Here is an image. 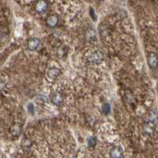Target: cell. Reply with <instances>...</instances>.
Returning a JSON list of instances; mask_svg holds the SVG:
<instances>
[{"mask_svg":"<svg viewBox=\"0 0 158 158\" xmlns=\"http://www.w3.org/2000/svg\"><path fill=\"white\" fill-rule=\"evenodd\" d=\"M104 56H103V53L101 51H95L89 56V61L91 63H94V64H98L102 62Z\"/></svg>","mask_w":158,"mask_h":158,"instance_id":"cell-1","label":"cell"},{"mask_svg":"<svg viewBox=\"0 0 158 158\" xmlns=\"http://www.w3.org/2000/svg\"><path fill=\"white\" fill-rule=\"evenodd\" d=\"M156 123H154L146 121L143 126L144 134H146V135H151L152 134H153V132L155 131V128H156Z\"/></svg>","mask_w":158,"mask_h":158,"instance_id":"cell-2","label":"cell"},{"mask_svg":"<svg viewBox=\"0 0 158 158\" xmlns=\"http://www.w3.org/2000/svg\"><path fill=\"white\" fill-rule=\"evenodd\" d=\"M123 154V149L121 146H115L110 150L109 155L111 158H121Z\"/></svg>","mask_w":158,"mask_h":158,"instance_id":"cell-3","label":"cell"},{"mask_svg":"<svg viewBox=\"0 0 158 158\" xmlns=\"http://www.w3.org/2000/svg\"><path fill=\"white\" fill-rule=\"evenodd\" d=\"M51 101L55 105H60V104L63 103V96L61 93L59 92H56L54 94H52V96H51Z\"/></svg>","mask_w":158,"mask_h":158,"instance_id":"cell-4","label":"cell"},{"mask_svg":"<svg viewBox=\"0 0 158 158\" xmlns=\"http://www.w3.org/2000/svg\"><path fill=\"white\" fill-rule=\"evenodd\" d=\"M85 39L89 42H94L97 40V32L94 28H89L85 32Z\"/></svg>","mask_w":158,"mask_h":158,"instance_id":"cell-5","label":"cell"},{"mask_svg":"<svg viewBox=\"0 0 158 158\" xmlns=\"http://www.w3.org/2000/svg\"><path fill=\"white\" fill-rule=\"evenodd\" d=\"M48 8V2L47 1H37L35 4V10L38 13H43Z\"/></svg>","mask_w":158,"mask_h":158,"instance_id":"cell-6","label":"cell"},{"mask_svg":"<svg viewBox=\"0 0 158 158\" xmlns=\"http://www.w3.org/2000/svg\"><path fill=\"white\" fill-rule=\"evenodd\" d=\"M40 43V40L38 38H31L27 42L28 49L29 51H32V52L36 50L37 48L39 47Z\"/></svg>","mask_w":158,"mask_h":158,"instance_id":"cell-7","label":"cell"},{"mask_svg":"<svg viewBox=\"0 0 158 158\" xmlns=\"http://www.w3.org/2000/svg\"><path fill=\"white\" fill-rule=\"evenodd\" d=\"M61 74L62 71L59 69L56 68V67H52V68H50L48 70L47 76L50 80H55Z\"/></svg>","mask_w":158,"mask_h":158,"instance_id":"cell-8","label":"cell"},{"mask_svg":"<svg viewBox=\"0 0 158 158\" xmlns=\"http://www.w3.org/2000/svg\"><path fill=\"white\" fill-rule=\"evenodd\" d=\"M46 23H47L48 26H49L50 28H56L59 23V18L57 15H49L46 19Z\"/></svg>","mask_w":158,"mask_h":158,"instance_id":"cell-9","label":"cell"},{"mask_svg":"<svg viewBox=\"0 0 158 158\" xmlns=\"http://www.w3.org/2000/svg\"><path fill=\"white\" fill-rule=\"evenodd\" d=\"M148 64L150 67V68L156 69L157 67V56L156 53H150L148 56Z\"/></svg>","mask_w":158,"mask_h":158,"instance_id":"cell-10","label":"cell"},{"mask_svg":"<svg viewBox=\"0 0 158 158\" xmlns=\"http://www.w3.org/2000/svg\"><path fill=\"white\" fill-rule=\"evenodd\" d=\"M22 131V127L21 124L16 123L15 125H13L10 128V134L12 136L14 137H18V135L21 134Z\"/></svg>","mask_w":158,"mask_h":158,"instance_id":"cell-11","label":"cell"},{"mask_svg":"<svg viewBox=\"0 0 158 158\" xmlns=\"http://www.w3.org/2000/svg\"><path fill=\"white\" fill-rule=\"evenodd\" d=\"M32 145V141L29 138H25L22 142V147L24 150H28L31 148Z\"/></svg>","mask_w":158,"mask_h":158,"instance_id":"cell-12","label":"cell"},{"mask_svg":"<svg viewBox=\"0 0 158 158\" xmlns=\"http://www.w3.org/2000/svg\"><path fill=\"white\" fill-rule=\"evenodd\" d=\"M156 119H157L156 111H151L150 112H149V115L147 116V118H146V121H149V122L156 123Z\"/></svg>","mask_w":158,"mask_h":158,"instance_id":"cell-13","label":"cell"},{"mask_svg":"<svg viewBox=\"0 0 158 158\" xmlns=\"http://www.w3.org/2000/svg\"><path fill=\"white\" fill-rule=\"evenodd\" d=\"M87 143H88V147L89 149H91V148H94L97 145V138L96 137H89L88 138V141H87Z\"/></svg>","mask_w":158,"mask_h":158,"instance_id":"cell-14","label":"cell"},{"mask_svg":"<svg viewBox=\"0 0 158 158\" xmlns=\"http://www.w3.org/2000/svg\"><path fill=\"white\" fill-rule=\"evenodd\" d=\"M101 111H102L104 115H108V114L111 112V105L108 103H105L102 105V108H101Z\"/></svg>","mask_w":158,"mask_h":158,"instance_id":"cell-15","label":"cell"},{"mask_svg":"<svg viewBox=\"0 0 158 158\" xmlns=\"http://www.w3.org/2000/svg\"><path fill=\"white\" fill-rule=\"evenodd\" d=\"M89 15L94 22H96V21H97V15H96V13L93 7L89 8Z\"/></svg>","mask_w":158,"mask_h":158,"instance_id":"cell-16","label":"cell"},{"mask_svg":"<svg viewBox=\"0 0 158 158\" xmlns=\"http://www.w3.org/2000/svg\"><path fill=\"white\" fill-rule=\"evenodd\" d=\"M27 108H28V111H29V112L31 114V115H33V114H34V111H35L34 106H33V104H32V103H29V104H28Z\"/></svg>","mask_w":158,"mask_h":158,"instance_id":"cell-17","label":"cell"},{"mask_svg":"<svg viewBox=\"0 0 158 158\" xmlns=\"http://www.w3.org/2000/svg\"><path fill=\"white\" fill-rule=\"evenodd\" d=\"M73 158H75V157H73Z\"/></svg>","mask_w":158,"mask_h":158,"instance_id":"cell-18","label":"cell"}]
</instances>
